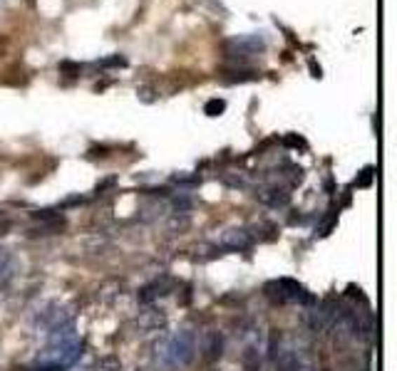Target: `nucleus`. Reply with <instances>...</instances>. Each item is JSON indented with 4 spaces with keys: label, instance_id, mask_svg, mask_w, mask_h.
Wrapping results in <instances>:
<instances>
[{
    "label": "nucleus",
    "instance_id": "obj_1",
    "mask_svg": "<svg viewBox=\"0 0 397 371\" xmlns=\"http://www.w3.org/2000/svg\"><path fill=\"white\" fill-rule=\"evenodd\" d=\"M196 356V342H194V334L189 329L172 334L164 344L159 346V361L167 369H182L189 366Z\"/></svg>",
    "mask_w": 397,
    "mask_h": 371
},
{
    "label": "nucleus",
    "instance_id": "obj_2",
    "mask_svg": "<svg viewBox=\"0 0 397 371\" xmlns=\"http://www.w3.org/2000/svg\"><path fill=\"white\" fill-rule=\"evenodd\" d=\"M266 295L274 300V302H303V304H316V297L308 295L306 287L301 282L290 280V277H281L276 282L266 285Z\"/></svg>",
    "mask_w": 397,
    "mask_h": 371
},
{
    "label": "nucleus",
    "instance_id": "obj_3",
    "mask_svg": "<svg viewBox=\"0 0 397 371\" xmlns=\"http://www.w3.org/2000/svg\"><path fill=\"white\" fill-rule=\"evenodd\" d=\"M226 57L231 59H246L251 55H258L266 50V37L263 35H236L224 43Z\"/></svg>",
    "mask_w": 397,
    "mask_h": 371
},
{
    "label": "nucleus",
    "instance_id": "obj_4",
    "mask_svg": "<svg viewBox=\"0 0 397 371\" xmlns=\"http://www.w3.org/2000/svg\"><path fill=\"white\" fill-rule=\"evenodd\" d=\"M221 243L231 250H246L248 245H251V235H248L246 230H226Z\"/></svg>",
    "mask_w": 397,
    "mask_h": 371
},
{
    "label": "nucleus",
    "instance_id": "obj_5",
    "mask_svg": "<svg viewBox=\"0 0 397 371\" xmlns=\"http://www.w3.org/2000/svg\"><path fill=\"white\" fill-rule=\"evenodd\" d=\"M261 201H266L269 206H274V208H283L285 203H288V193L281 191V188H271V191L261 193Z\"/></svg>",
    "mask_w": 397,
    "mask_h": 371
},
{
    "label": "nucleus",
    "instance_id": "obj_6",
    "mask_svg": "<svg viewBox=\"0 0 397 371\" xmlns=\"http://www.w3.org/2000/svg\"><path fill=\"white\" fill-rule=\"evenodd\" d=\"M258 74L253 69H226L224 72V82H248L256 80Z\"/></svg>",
    "mask_w": 397,
    "mask_h": 371
},
{
    "label": "nucleus",
    "instance_id": "obj_7",
    "mask_svg": "<svg viewBox=\"0 0 397 371\" xmlns=\"http://www.w3.org/2000/svg\"><path fill=\"white\" fill-rule=\"evenodd\" d=\"M276 366H278V371H298V356L293 351H283L276 359Z\"/></svg>",
    "mask_w": 397,
    "mask_h": 371
},
{
    "label": "nucleus",
    "instance_id": "obj_8",
    "mask_svg": "<svg viewBox=\"0 0 397 371\" xmlns=\"http://www.w3.org/2000/svg\"><path fill=\"white\" fill-rule=\"evenodd\" d=\"M226 111V99H219V97H214V99H209L204 104V114L206 117H221Z\"/></svg>",
    "mask_w": 397,
    "mask_h": 371
},
{
    "label": "nucleus",
    "instance_id": "obj_9",
    "mask_svg": "<svg viewBox=\"0 0 397 371\" xmlns=\"http://www.w3.org/2000/svg\"><path fill=\"white\" fill-rule=\"evenodd\" d=\"M372 178H375V169H372V166H368V169L360 171V176L355 178V186H358V188H370Z\"/></svg>",
    "mask_w": 397,
    "mask_h": 371
},
{
    "label": "nucleus",
    "instance_id": "obj_10",
    "mask_svg": "<svg viewBox=\"0 0 397 371\" xmlns=\"http://www.w3.org/2000/svg\"><path fill=\"white\" fill-rule=\"evenodd\" d=\"M221 354V337L219 334H211V344H209V359H216Z\"/></svg>",
    "mask_w": 397,
    "mask_h": 371
},
{
    "label": "nucleus",
    "instance_id": "obj_11",
    "mask_svg": "<svg viewBox=\"0 0 397 371\" xmlns=\"http://www.w3.org/2000/svg\"><path fill=\"white\" fill-rule=\"evenodd\" d=\"M124 64H127V59L119 57V55H114V57L102 59V62H100V67H124Z\"/></svg>",
    "mask_w": 397,
    "mask_h": 371
},
{
    "label": "nucleus",
    "instance_id": "obj_12",
    "mask_svg": "<svg viewBox=\"0 0 397 371\" xmlns=\"http://www.w3.org/2000/svg\"><path fill=\"white\" fill-rule=\"evenodd\" d=\"M80 64H75V62H67V59H65V62H60V72H67L70 74V77H75V74H80Z\"/></svg>",
    "mask_w": 397,
    "mask_h": 371
},
{
    "label": "nucleus",
    "instance_id": "obj_13",
    "mask_svg": "<svg viewBox=\"0 0 397 371\" xmlns=\"http://www.w3.org/2000/svg\"><path fill=\"white\" fill-rule=\"evenodd\" d=\"M283 141H285V146H301V148H306V141H303L301 136H293V134H290V136H285Z\"/></svg>",
    "mask_w": 397,
    "mask_h": 371
},
{
    "label": "nucleus",
    "instance_id": "obj_14",
    "mask_svg": "<svg viewBox=\"0 0 397 371\" xmlns=\"http://www.w3.org/2000/svg\"><path fill=\"white\" fill-rule=\"evenodd\" d=\"M27 371H62V366H55V364H40L35 369H27Z\"/></svg>",
    "mask_w": 397,
    "mask_h": 371
},
{
    "label": "nucleus",
    "instance_id": "obj_15",
    "mask_svg": "<svg viewBox=\"0 0 397 371\" xmlns=\"http://www.w3.org/2000/svg\"><path fill=\"white\" fill-rule=\"evenodd\" d=\"M311 69H313V77H321V67L316 64V59H311Z\"/></svg>",
    "mask_w": 397,
    "mask_h": 371
}]
</instances>
